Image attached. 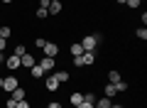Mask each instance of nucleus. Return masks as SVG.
I'll use <instances>...</instances> for the list:
<instances>
[{
	"instance_id": "1",
	"label": "nucleus",
	"mask_w": 147,
	"mask_h": 108,
	"mask_svg": "<svg viewBox=\"0 0 147 108\" xmlns=\"http://www.w3.org/2000/svg\"><path fill=\"white\" fill-rule=\"evenodd\" d=\"M84 47V52H96L100 44H103V35L100 32H91V35H84V39L79 42Z\"/></svg>"
},
{
	"instance_id": "2",
	"label": "nucleus",
	"mask_w": 147,
	"mask_h": 108,
	"mask_svg": "<svg viewBox=\"0 0 147 108\" xmlns=\"http://www.w3.org/2000/svg\"><path fill=\"white\" fill-rule=\"evenodd\" d=\"M17 86H20V76H17L15 71H10L7 76H3V91H5L7 96H10V93L15 91Z\"/></svg>"
},
{
	"instance_id": "3",
	"label": "nucleus",
	"mask_w": 147,
	"mask_h": 108,
	"mask_svg": "<svg viewBox=\"0 0 147 108\" xmlns=\"http://www.w3.org/2000/svg\"><path fill=\"white\" fill-rule=\"evenodd\" d=\"M44 88H47L49 93H57L59 88H61V84L57 81V76H54V74H44Z\"/></svg>"
},
{
	"instance_id": "4",
	"label": "nucleus",
	"mask_w": 147,
	"mask_h": 108,
	"mask_svg": "<svg viewBox=\"0 0 147 108\" xmlns=\"http://www.w3.org/2000/svg\"><path fill=\"white\" fill-rule=\"evenodd\" d=\"M37 64H39V67L44 69V74H49V71H54V69H57V59H52V57H39L37 59Z\"/></svg>"
},
{
	"instance_id": "5",
	"label": "nucleus",
	"mask_w": 147,
	"mask_h": 108,
	"mask_svg": "<svg viewBox=\"0 0 147 108\" xmlns=\"http://www.w3.org/2000/svg\"><path fill=\"white\" fill-rule=\"evenodd\" d=\"M5 69H7V71H20V69H22L20 57H17V54H7V57H5Z\"/></svg>"
},
{
	"instance_id": "6",
	"label": "nucleus",
	"mask_w": 147,
	"mask_h": 108,
	"mask_svg": "<svg viewBox=\"0 0 147 108\" xmlns=\"http://www.w3.org/2000/svg\"><path fill=\"white\" fill-rule=\"evenodd\" d=\"M42 52H44V57H52V59H57V57H59V44H57V42H44Z\"/></svg>"
},
{
	"instance_id": "7",
	"label": "nucleus",
	"mask_w": 147,
	"mask_h": 108,
	"mask_svg": "<svg viewBox=\"0 0 147 108\" xmlns=\"http://www.w3.org/2000/svg\"><path fill=\"white\" fill-rule=\"evenodd\" d=\"M20 64H22V69H32L37 64V57H34V54H30V52H25V54L20 57Z\"/></svg>"
},
{
	"instance_id": "8",
	"label": "nucleus",
	"mask_w": 147,
	"mask_h": 108,
	"mask_svg": "<svg viewBox=\"0 0 147 108\" xmlns=\"http://www.w3.org/2000/svg\"><path fill=\"white\" fill-rule=\"evenodd\" d=\"M47 12H49V17H52V15H61V12H64V3H61V0H52L49 7H47Z\"/></svg>"
},
{
	"instance_id": "9",
	"label": "nucleus",
	"mask_w": 147,
	"mask_h": 108,
	"mask_svg": "<svg viewBox=\"0 0 147 108\" xmlns=\"http://www.w3.org/2000/svg\"><path fill=\"white\" fill-rule=\"evenodd\" d=\"M54 76H57V81H59V84H66L69 79H71V74H69V69H64V67H61V69H54Z\"/></svg>"
},
{
	"instance_id": "10",
	"label": "nucleus",
	"mask_w": 147,
	"mask_h": 108,
	"mask_svg": "<svg viewBox=\"0 0 147 108\" xmlns=\"http://www.w3.org/2000/svg\"><path fill=\"white\" fill-rule=\"evenodd\" d=\"M10 98H12V101H22V98H27V88H25V86L20 84V86H17L15 91L10 93Z\"/></svg>"
},
{
	"instance_id": "11",
	"label": "nucleus",
	"mask_w": 147,
	"mask_h": 108,
	"mask_svg": "<svg viewBox=\"0 0 147 108\" xmlns=\"http://www.w3.org/2000/svg\"><path fill=\"white\" fill-rule=\"evenodd\" d=\"M30 76L34 79V81H42V79H44V69L39 67V64H34V67L30 69Z\"/></svg>"
},
{
	"instance_id": "12",
	"label": "nucleus",
	"mask_w": 147,
	"mask_h": 108,
	"mask_svg": "<svg viewBox=\"0 0 147 108\" xmlns=\"http://www.w3.org/2000/svg\"><path fill=\"white\" fill-rule=\"evenodd\" d=\"M81 59H84V67H93L96 64V52H84Z\"/></svg>"
},
{
	"instance_id": "13",
	"label": "nucleus",
	"mask_w": 147,
	"mask_h": 108,
	"mask_svg": "<svg viewBox=\"0 0 147 108\" xmlns=\"http://www.w3.org/2000/svg\"><path fill=\"white\" fill-rule=\"evenodd\" d=\"M69 54H71V57H81V54H84V47H81L79 42H71V44H69Z\"/></svg>"
},
{
	"instance_id": "14",
	"label": "nucleus",
	"mask_w": 147,
	"mask_h": 108,
	"mask_svg": "<svg viewBox=\"0 0 147 108\" xmlns=\"http://www.w3.org/2000/svg\"><path fill=\"white\" fill-rule=\"evenodd\" d=\"M81 101H84V93H81V91H74V93H69V103H71L74 108L79 106Z\"/></svg>"
},
{
	"instance_id": "15",
	"label": "nucleus",
	"mask_w": 147,
	"mask_h": 108,
	"mask_svg": "<svg viewBox=\"0 0 147 108\" xmlns=\"http://www.w3.org/2000/svg\"><path fill=\"white\" fill-rule=\"evenodd\" d=\"M105 76H108V84H118V81L123 79V74L118 71V69H110V71L105 74Z\"/></svg>"
},
{
	"instance_id": "16",
	"label": "nucleus",
	"mask_w": 147,
	"mask_h": 108,
	"mask_svg": "<svg viewBox=\"0 0 147 108\" xmlns=\"http://www.w3.org/2000/svg\"><path fill=\"white\" fill-rule=\"evenodd\" d=\"M103 96H105V98H115V96H118L115 86H113V84H105V86H103Z\"/></svg>"
},
{
	"instance_id": "17",
	"label": "nucleus",
	"mask_w": 147,
	"mask_h": 108,
	"mask_svg": "<svg viewBox=\"0 0 147 108\" xmlns=\"http://www.w3.org/2000/svg\"><path fill=\"white\" fill-rule=\"evenodd\" d=\"M0 37H3V39H10L12 37V27L10 25H0Z\"/></svg>"
},
{
	"instance_id": "18",
	"label": "nucleus",
	"mask_w": 147,
	"mask_h": 108,
	"mask_svg": "<svg viewBox=\"0 0 147 108\" xmlns=\"http://www.w3.org/2000/svg\"><path fill=\"white\" fill-rule=\"evenodd\" d=\"M113 86H115V91H118V93H125L127 88H130V84H127L125 79H120V81H118V84H113Z\"/></svg>"
},
{
	"instance_id": "19",
	"label": "nucleus",
	"mask_w": 147,
	"mask_h": 108,
	"mask_svg": "<svg viewBox=\"0 0 147 108\" xmlns=\"http://www.w3.org/2000/svg\"><path fill=\"white\" fill-rule=\"evenodd\" d=\"M135 37H137V39H140V42H145L147 39V27H137V30H135Z\"/></svg>"
},
{
	"instance_id": "20",
	"label": "nucleus",
	"mask_w": 147,
	"mask_h": 108,
	"mask_svg": "<svg viewBox=\"0 0 147 108\" xmlns=\"http://www.w3.org/2000/svg\"><path fill=\"white\" fill-rule=\"evenodd\" d=\"M142 3H145V0H125V7H130V10H137Z\"/></svg>"
},
{
	"instance_id": "21",
	"label": "nucleus",
	"mask_w": 147,
	"mask_h": 108,
	"mask_svg": "<svg viewBox=\"0 0 147 108\" xmlns=\"http://www.w3.org/2000/svg\"><path fill=\"white\" fill-rule=\"evenodd\" d=\"M34 17H37V20H47V17H49V12L44 10V7H37V10H34Z\"/></svg>"
},
{
	"instance_id": "22",
	"label": "nucleus",
	"mask_w": 147,
	"mask_h": 108,
	"mask_svg": "<svg viewBox=\"0 0 147 108\" xmlns=\"http://www.w3.org/2000/svg\"><path fill=\"white\" fill-rule=\"evenodd\" d=\"M96 98H98V93H93V91H86L84 93V101H88V103H96Z\"/></svg>"
},
{
	"instance_id": "23",
	"label": "nucleus",
	"mask_w": 147,
	"mask_h": 108,
	"mask_svg": "<svg viewBox=\"0 0 147 108\" xmlns=\"http://www.w3.org/2000/svg\"><path fill=\"white\" fill-rule=\"evenodd\" d=\"M25 52H27V47H25V44L20 42V44H15V52H12V54H17V57H22Z\"/></svg>"
},
{
	"instance_id": "24",
	"label": "nucleus",
	"mask_w": 147,
	"mask_h": 108,
	"mask_svg": "<svg viewBox=\"0 0 147 108\" xmlns=\"http://www.w3.org/2000/svg\"><path fill=\"white\" fill-rule=\"evenodd\" d=\"M15 108H32V103L27 101V98H22V101H17V103H15Z\"/></svg>"
},
{
	"instance_id": "25",
	"label": "nucleus",
	"mask_w": 147,
	"mask_h": 108,
	"mask_svg": "<svg viewBox=\"0 0 147 108\" xmlns=\"http://www.w3.org/2000/svg\"><path fill=\"white\" fill-rule=\"evenodd\" d=\"M47 108H64V103H61V101H49Z\"/></svg>"
},
{
	"instance_id": "26",
	"label": "nucleus",
	"mask_w": 147,
	"mask_h": 108,
	"mask_svg": "<svg viewBox=\"0 0 147 108\" xmlns=\"http://www.w3.org/2000/svg\"><path fill=\"white\" fill-rule=\"evenodd\" d=\"M44 42H47L44 37H37V39H34V47H37V49H42V47H44Z\"/></svg>"
},
{
	"instance_id": "27",
	"label": "nucleus",
	"mask_w": 147,
	"mask_h": 108,
	"mask_svg": "<svg viewBox=\"0 0 147 108\" xmlns=\"http://www.w3.org/2000/svg\"><path fill=\"white\" fill-rule=\"evenodd\" d=\"M74 67L81 69V67H84V59H81V57H74Z\"/></svg>"
},
{
	"instance_id": "28",
	"label": "nucleus",
	"mask_w": 147,
	"mask_h": 108,
	"mask_svg": "<svg viewBox=\"0 0 147 108\" xmlns=\"http://www.w3.org/2000/svg\"><path fill=\"white\" fill-rule=\"evenodd\" d=\"M15 103H17V101H12V98H10V96H7V98H5V108H15Z\"/></svg>"
},
{
	"instance_id": "29",
	"label": "nucleus",
	"mask_w": 147,
	"mask_h": 108,
	"mask_svg": "<svg viewBox=\"0 0 147 108\" xmlns=\"http://www.w3.org/2000/svg\"><path fill=\"white\" fill-rule=\"evenodd\" d=\"M76 108H93V103H88V101H81Z\"/></svg>"
},
{
	"instance_id": "30",
	"label": "nucleus",
	"mask_w": 147,
	"mask_h": 108,
	"mask_svg": "<svg viewBox=\"0 0 147 108\" xmlns=\"http://www.w3.org/2000/svg\"><path fill=\"white\" fill-rule=\"evenodd\" d=\"M7 49V39H3V37H0V52H5Z\"/></svg>"
},
{
	"instance_id": "31",
	"label": "nucleus",
	"mask_w": 147,
	"mask_h": 108,
	"mask_svg": "<svg viewBox=\"0 0 147 108\" xmlns=\"http://www.w3.org/2000/svg\"><path fill=\"white\" fill-rule=\"evenodd\" d=\"M49 3H52V0H39V7H44V10H47V7H49Z\"/></svg>"
},
{
	"instance_id": "32",
	"label": "nucleus",
	"mask_w": 147,
	"mask_h": 108,
	"mask_svg": "<svg viewBox=\"0 0 147 108\" xmlns=\"http://www.w3.org/2000/svg\"><path fill=\"white\" fill-rule=\"evenodd\" d=\"M5 64V52H0V67Z\"/></svg>"
},
{
	"instance_id": "33",
	"label": "nucleus",
	"mask_w": 147,
	"mask_h": 108,
	"mask_svg": "<svg viewBox=\"0 0 147 108\" xmlns=\"http://www.w3.org/2000/svg\"><path fill=\"white\" fill-rule=\"evenodd\" d=\"M110 108H125L123 103H110Z\"/></svg>"
},
{
	"instance_id": "34",
	"label": "nucleus",
	"mask_w": 147,
	"mask_h": 108,
	"mask_svg": "<svg viewBox=\"0 0 147 108\" xmlns=\"http://www.w3.org/2000/svg\"><path fill=\"white\" fill-rule=\"evenodd\" d=\"M0 3H3V5H12V3H15V0H0Z\"/></svg>"
},
{
	"instance_id": "35",
	"label": "nucleus",
	"mask_w": 147,
	"mask_h": 108,
	"mask_svg": "<svg viewBox=\"0 0 147 108\" xmlns=\"http://www.w3.org/2000/svg\"><path fill=\"white\" fill-rule=\"evenodd\" d=\"M115 3H118V5H125V0H115Z\"/></svg>"
},
{
	"instance_id": "36",
	"label": "nucleus",
	"mask_w": 147,
	"mask_h": 108,
	"mask_svg": "<svg viewBox=\"0 0 147 108\" xmlns=\"http://www.w3.org/2000/svg\"><path fill=\"white\" fill-rule=\"evenodd\" d=\"M0 91H3V76H0Z\"/></svg>"
}]
</instances>
